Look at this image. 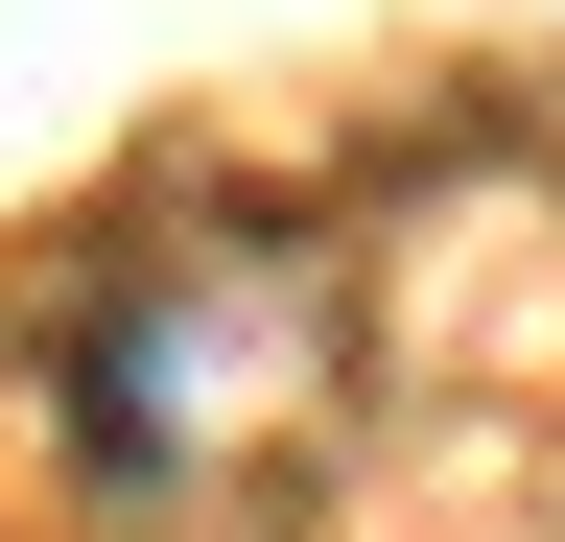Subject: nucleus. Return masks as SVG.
Returning <instances> with one entry per match:
<instances>
[{
  "instance_id": "f257e3e1",
  "label": "nucleus",
  "mask_w": 565,
  "mask_h": 542,
  "mask_svg": "<svg viewBox=\"0 0 565 542\" xmlns=\"http://www.w3.org/2000/svg\"><path fill=\"white\" fill-rule=\"evenodd\" d=\"M330 401V284L259 236L212 259H118L95 307H71V471L95 496H212L259 425H307Z\"/></svg>"
}]
</instances>
